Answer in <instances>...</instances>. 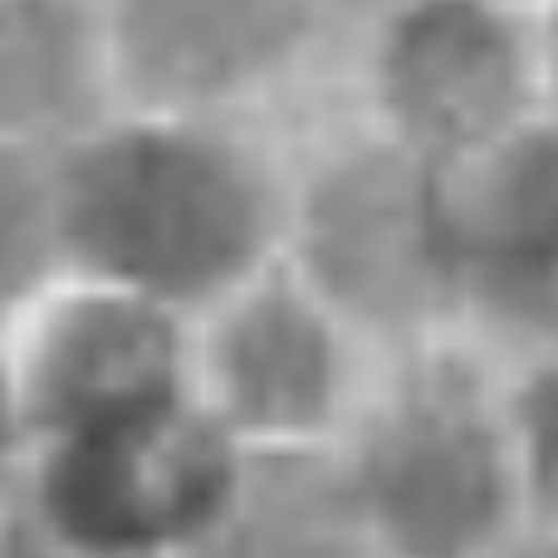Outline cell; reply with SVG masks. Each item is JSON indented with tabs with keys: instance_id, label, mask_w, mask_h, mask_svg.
<instances>
[{
	"instance_id": "1",
	"label": "cell",
	"mask_w": 558,
	"mask_h": 558,
	"mask_svg": "<svg viewBox=\"0 0 558 558\" xmlns=\"http://www.w3.org/2000/svg\"><path fill=\"white\" fill-rule=\"evenodd\" d=\"M289 182L251 118L128 104L54 157L64 270L196 318L284 260Z\"/></svg>"
},
{
	"instance_id": "2",
	"label": "cell",
	"mask_w": 558,
	"mask_h": 558,
	"mask_svg": "<svg viewBox=\"0 0 558 558\" xmlns=\"http://www.w3.org/2000/svg\"><path fill=\"white\" fill-rule=\"evenodd\" d=\"M338 456L373 558H485L524 530L505 363L465 338L387 353Z\"/></svg>"
},
{
	"instance_id": "3",
	"label": "cell",
	"mask_w": 558,
	"mask_h": 558,
	"mask_svg": "<svg viewBox=\"0 0 558 558\" xmlns=\"http://www.w3.org/2000/svg\"><path fill=\"white\" fill-rule=\"evenodd\" d=\"M284 265L377 353L456 338L441 177L363 123L294 167Z\"/></svg>"
},
{
	"instance_id": "4",
	"label": "cell",
	"mask_w": 558,
	"mask_h": 558,
	"mask_svg": "<svg viewBox=\"0 0 558 558\" xmlns=\"http://www.w3.org/2000/svg\"><path fill=\"white\" fill-rule=\"evenodd\" d=\"M353 29L363 128L436 172L544 123L530 0H392Z\"/></svg>"
},
{
	"instance_id": "5",
	"label": "cell",
	"mask_w": 558,
	"mask_h": 558,
	"mask_svg": "<svg viewBox=\"0 0 558 558\" xmlns=\"http://www.w3.org/2000/svg\"><path fill=\"white\" fill-rule=\"evenodd\" d=\"M235 441L202 412L35 446L10 510L69 558H192L216 520Z\"/></svg>"
},
{
	"instance_id": "6",
	"label": "cell",
	"mask_w": 558,
	"mask_h": 558,
	"mask_svg": "<svg viewBox=\"0 0 558 558\" xmlns=\"http://www.w3.org/2000/svg\"><path fill=\"white\" fill-rule=\"evenodd\" d=\"M383 357L284 260L192 318L196 407L235 446H333Z\"/></svg>"
},
{
	"instance_id": "7",
	"label": "cell",
	"mask_w": 558,
	"mask_h": 558,
	"mask_svg": "<svg viewBox=\"0 0 558 558\" xmlns=\"http://www.w3.org/2000/svg\"><path fill=\"white\" fill-rule=\"evenodd\" d=\"M5 353L25 456L196 407L192 318L94 275L39 289L5 324Z\"/></svg>"
},
{
	"instance_id": "8",
	"label": "cell",
	"mask_w": 558,
	"mask_h": 558,
	"mask_svg": "<svg viewBox=\"0 0 558 558\" xmlns=\"http://www.w3.org/2000/svg\"><path fill=\"white\" fill-rule=\"evenodd\" d=\"M456 338L505 363L558 343V128L534 123L441 167Z\"/></svg>"
},
{
	"instance_id": "9",
	"label": "cell",
	"mask_w": 558,
	"mask_h": 558,
	"mask_svg": "<svg viewBox=\"0 0 558 558\" xmlns=\"http://www.w3.org/2000/svg\"><path fill=\"white\" fill-rule=\"evenodd\" d=\"M128 104L251 118L333 20L318 0H104Z\"/></svg>"
},
{
	"instance_id": "10",
	"label": "cell",
	"mask_w": 558,
	"mask_h": 558,
	"mask_svg": "<svg viewBox=\"0 0 558 558\" xmlns=\"http://www.w3.org/2000/svg\"><path fill=\"white\" fill-rule=\"evenodd\" d=\"M128 108L104 0H0V137L59 157Z\"/></svg>"
},
{
	"instance_id": "11",
	"label": "cell",
	"mask_w": 558,
	"mask_h": 558,
	"mask_svg": "<svg viewBox=\"0 0 558 558\" xmlns=\"http://www.w3.org/2000/svg\"><path fill=\"white\" fill-rule=\"evenodd\" d=\"M192 558H373L333 446H235L216 520Z\"/></svg>"
},
{
	"instance_id": "12",
	"label": "cell",
	"mask_w": 558,
	"mask_h": 558,
	"mask_svg": "<svg viewBox=\"0 0 558 558\" xmlns=\"http://www.w3.org/2000/svg\"><path fill=\"white\" fill-rule=\"evenodd\" d=\"M64 275L54 157L0 137V328Z\"/></svg>"
},
{
	"instance_id": "13",
	"label": "cell",
	"mask_w": 558,
	"mask_h": 558,
	"mask_svg": "<svg viewBox=\"0 0 558 558\" xmlns=\"http://www.w3.org/2000/svg\"><path fill=\"white\" fill-rule=\"evenodd\" d=\"M505 412L524 530L558 539V343L505 363Z\"/></svg>"
},
{
	"instance_id": "14",
	"label": "cell",
	"mask_w": 558,
	"mask_h": 558,
	"mask_svg": "<svg viewBox=\"0 0 558 558\" xmlns=\"http://www.w3.org/2000/svg\"><path fill=\"white\" fill-rule=\"evenodd\" d=\"M20 465H25V422H20L15 377H10V353H5V328H0V500L10 495Z\"/></svg>"
},
{
	"instance_id": "15",
	"label": "cell",
	"mask_w": 558,
	"mask_h": 558,
	"mask_svg": "<svg viewBox=\"0 0 558 558\" xmlns=\"http://www.w3.org/2000/svg\"><path fill=\"white\" fill-rule=\"evenodd\" d=\"M534 59H539V108L544 123L558 128V0H530Z\"/></svg>"
},
{
	"instance_id": "16",
	"label": "cell",
	"mask_w": 558,
	"mask_h": 558,
	"mask_svg": "<svg viewBox=\"0 0 558 558\" xmlns=\"http://www.w3.org/2000/svg\"><path fill=\"white\" fill-rule=\"evenodd\" d=\"M0 558H69V554L54 549L45 534L29 530V524L20 520V514L10 510V500H5V524H0Z\"/></svg>"
},
{
	"instance_id": "17",
	"label": "cell",
	"mask_w": 558,
	"mask_h": 558,
	"mask_svg": "<svg viewBox=\"0 0 558 558\" xmlns=\"http://www.w3.org/2000/svg\"><path fill=\"white\" fill-rule=\"evenodd\" d=\"M485 558H558V539L554 534H539V530H520Z\"/></svg>"
},
{
	"instance_id": "18",
	"label": "cell",
	"mask_w": 558,
	"mask_h": 558,
	"mask_svg": "<svg viewBox=\"0 0 558 558\" xmlns=\"http://www.w3.org/2000/svg\"><path fill=\"white\" fill-rule=\"evenodd\" d=\"M318 5H324V15L333 20V25H338V20H348V25H363L373 10L392 5V0H318Z\"/></svg>"
},
{
	"instance_id": "19",
	"label": "cell",
	"mask_w": 558,
	"mask_h": 558,
	"mask_svg": "<svg viewBox=\"0 0 558 558\" xmlns=\"http://www.w3.org/2000/svg\"><path fill=\"white\" fill-rule=\"evenodd\" d=\"M0 524H5V500H0Z\"/></svg>"
}]
</instances>
